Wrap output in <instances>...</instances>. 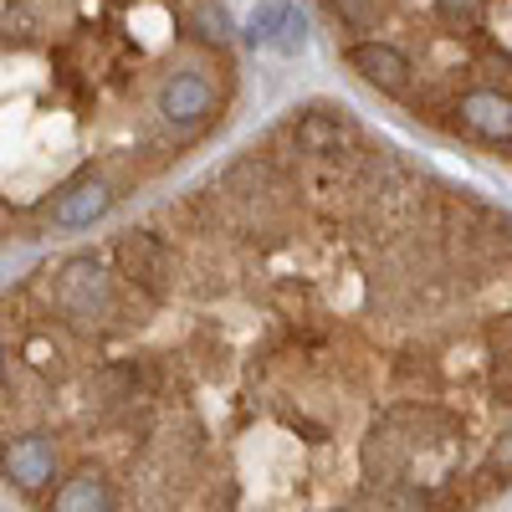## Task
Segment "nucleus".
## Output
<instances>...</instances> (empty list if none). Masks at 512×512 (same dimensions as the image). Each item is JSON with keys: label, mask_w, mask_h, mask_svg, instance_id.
I'll use <instances>...</instances> for the list:
<instances>
[{"label": "nucleus", "mask_w": 512, "mask_h": 512, "mask_svg": "<svg viewBox=\"0 0 512 512\" xmlns=\"http://www.w3.org/2000/svg\"><path fill=\"white\" fill-rule=\"evenodd\" d=\"M52 303L62 318H72L82 328H98L103 318H113L118 292H113V272L103 267V256H93V251L67 256L52 272Z\"/></svg>", "instance_id": "f257e3e1"}, {"label": "nucleus", "mask_w": 512, "mask_h": 512, "mask_svg": "<svg viewBox=\"0 0 512 512\" xmlns=\"http://www.w3.org/2000/svg\"><path fill=\"white\" fill-rule=\"evenodd\" d=\"M113 262H118V277L134 292L154 297V303H164L175 292V246L144 226H128L113 236Z\"/></svg>", "instance_id": "f03ea898"}, {"label": "nucleus", "mask_w": 512, "mask_h": 512, "mask_svg": "<svg viewBox=\"0 0 512 512\" xmlns=\"http://www.w3.org/2000/svg\"><path fill=\"white\" fill-rule=\"evenodd\" d=\"M57 466H62L57 461V441L47 431H21V436L0 441V477H6L16 492H26V497L52 492Z\"/></svg>", "instance_id": "7ed1b4c3"}, {"label": "nucleus", "mask_w": 512, "mask_h": 512, "mask_svg": "<svg viewBox=\"0 0 512 512\" xmlns=\"http://www.w3.org/2000/svg\"><path fill=\"white\" fill-rule=\"evenodd\" d=\"M287 139L303 159H338L359 144V123L349 118V108H308L287 123Z\"/></svg>", "instance_id": "20e7f679"}, {"label": "nucleus", "mask_w": 512, "mask_h": 512, "mask_svg": "<svg viewBox=\"0 0 512 512\" xmlns=\"http://www.w3.org/2000/svg\"><path fill=\"white\" fill-rule=\"evenodd\" d=\"M344 62L369 82V88L390 93V98H405V93H410V82H415L410 57H405L400 47H390V41H374V36L349 41V47H344Z\"/></svg>", "instance_id": "39448f33"}, {"label": "nucleus", "mask_w": 512, "mask_h": 512, "mask_svg": "<svg viewBox=\"0 0 512 512\" xmlns=\"http://www.w3.org/2000/svg\"><path fill=\"white\" fill-rule=\"evenodd\" d=\"M113 205H118V190L103 175H88V180H72L67 190H57L47 216H52L57 231H93Z\"/></svg>", "instance_id": "423d86ee"}, {"label": "nucleus", "mask_w": 512, "mask_h": 512, "mask_svg": "<svg viewBox=\"0 0 512 512\" xmlns=\"http://www.w3.org/2000/svg\"><path fill=\"white\" fill-rule=\"evenodd\" d=\"M52 512H118V492L98 466H77L72 477H57Z\"/></svg>", "instance_id": "0eeeda50"}, {"label": "nucleus", "mask_w": 512, "mask_h": 512, "mask_svg": "<svg viewBox=\"0 0 512 512\" xmlns=\"http://www.w3.org/2000/svg\"><path fill=\"white\" fill-rule=\"evenodd\" d=\"M287 11H292V0H256V11L246 16V47H272Z\"/></svg>", "instance_id": "6e6552de"}, {"label": "nucleus", "mask_w": 512, "mask_h": 512, "mask_svg": "<svg viewBox=\"0 0 512 512\" xmlns=\"http://www.w3.org/2000/svg\"><path fill=\"white\" fill-rule=\"evenodd\" d=\"M303 47H308V21H303V11L292 6V11H287V21H282V31L272 36V47H267V52H277V57H287V62H292V57H303Z\"/></svg>", "instance_id": "1a4fd4ad"}, {"label": "nucleus", "mask_w": 512, "mask_h": 512, "mask_svg": "<svg viewBox=\"0 0 512 512\" xmlns=\"http://www.w3.org/2000/svg\"><path fill=\"white\" fill-rule=\"evenodd\" d=\"M0 379H6V344H0Z\"/></svg>", "instance_id": "9d476101"}]
</instances>
